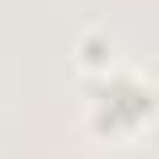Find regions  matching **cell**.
Instances as JSON below:
<instances>
[{
    "mask_svg": "<svg viewBox=\"0 0 159 159\" xmlns=\"http://www.w3.org/2000/svg\"><path fill=\"white\" fill-rule=\"evenodd\" d=\"M159 110V88L126 66H110L88 82V126L104 137H126Z\"/></svg>",
    "mask_w": 159,
    "mask_h": 159,
    "instance_id": "1",
    "label": "cell"
}]
</instances>
